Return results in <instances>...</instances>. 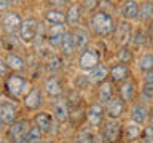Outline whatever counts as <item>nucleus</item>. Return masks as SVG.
<instances>
[{
	"label": "nucleus",
	"mask_w": 153,
	"mask_h": 143,
	"mask_svg": "<svg viewBox=\"0 0 153 143\" xmlns=\"http://www.w3.org/2000/svg\"><path fill=\"white\" fill-rule=\"evenodd\" d=\"M89 24H91V30L97 37H110L117 29L115 18L105 10H96L94 13H91Z\"/></svg>",
	"instance_id": "1"
},
{
	"label": "nucleus",
	"mask_w": 153,
	"mask_h": 143,
	"mask_svg": "<svg viewBox=\"0 0 153 143\" xmlns=\"http://www.w3.org/2000/svg\"><path fill=\"white\" fill-rule=\"evenodd\" d=\"M29 80L26 78V76L22 75H18V73H13L8 75L7 78L3 80V89L5 92H7L11 99H19V97H24V94L27 92L29 89Z\"/></svg>",
	"instance_id": "2"
},
{
	"label": "nucleus",
	"mask_w": 153,
	"mask_h": 143,
	"mask_svg": "<svg viewBox=\"0 0 153 143\" xmlns=\"http://www.w3.org/2000/svg\"><path fill=\"white\" fill-rule=\"evenodd\" d=\"M99 64H100V54H99V51L96 49V48L86 46L85 49L80 51L76 65H78V69L83 72V73H89V72H93Z\"/></svg>",
	"instance_id": "3"
},
{
	"label": "nucleus",
	"mask_w": 153,
	"mask_h": 143,
	"mask_svg": "<svg viewBox=\"0 0 153 143\" xmlns=\"http://www.w3.org/2000/svg\"><path fill=\"white\" fill-rule=\"evenodd\" d=\"M100 138L104 143H118L123 138V126L118 119H107L100 126Z\"/></svg>",
	"instance_id": "4"
},
{
	"label": "nucleus",
	"mask_w": 153,
	"mask_h": 143,
	"mask_svg": "<svg viewBox=\"0 0 153 143\" xmlns=\"http://www.w3.org/2000/svg\"><path fill=\"white\" fill-rule=\"evenodd\" d=\"M22 105L27 111H33V113L38 111L43 105V89H40L38 86H32V88L24 94Z\"/></svg>",
	"instance_id": "5"
},
{
	"label": "nucleus",
	"mask_w": 153,
	"mask_h": 143,
	"mask_svg": "<svg viewBox=\"0 0 153 143\" xmlns=\"http://www.w3.org/2000/svg\"><path fill=\"white\" fill-rule=\"evenodd\" d=\"M32 126V122L29 119H16L14 122H11L7 127V140L10 143H16L18 140L24 138V135L27 133L29 127Z\"/></svg>",
	"instance_id": "6"
},
{
	"label": "nucleus",
	"mask_w": 153,
	"mask_h": 143,
	"mask_svg": "<svg viewBox=\"0 0 153 143\" xmlns=\"http://www.w3.org/2000/svg\"><path fill=\"white\" fill-rule=\"evenodd\" d=\"M51 113L56 118L57 122H67L70 118V107H69V100L64 95H57L53 99L51 102Z\"/></svg>",
	"instance_id": "7"
},
{
	"label": "nucleus",
	"mask_w": 153,
	"mask_h": 143,
	"mask_svg": "<svg viewBox=\"0 0 153 143\" xmlns=\"http://www.w3.org/2000/svg\"><path fill=\"white\" fill-rule=\"evenodd\" d=\"M150 119V110L145 100H139V102H132L131 108H129V121L137 122L140 126H145L147 121Z\"/></svg>",
	"instance_id": "8"
},
{
	"label": "nucleus",
	"mask_w": 153,
	"mask_h": 143,
	"mask_svg": "<svg viewBox=\"0 0 153 143\" xmlns=\"http://www.w3.org/2000/svg\"><path fill=\"white\" fill-rule=\"evenodd\" d=\"M38 21L35 18H27L24 19L22 24H21V29H19V40H21L22 43H26V45H29V43H33V40L37 38V33H38Z\"/></svg>",
	"instance_id": "9"
},
{
	"label": "nucleus",
	"mask_w": 153,
	"mask_h": 143,
	"mask_svg": "<svg viewBox=\"0 0 153 143\" xmlns=\"http://www.w3.org/2000/svg\"><path fill=\"white\" fill-rule=\"evenodd\" d=\"M22 21H24V19L21 18V14H19L16 10H8V11H5L2 14V19H0V22H2V29L7 33H16V32H19Z\"/></svg>",
	"instance_id": "10"
},
{
	"label": "nucleus",
	"mask_w": 153,
	"mask_h": 143,
	"mask_svg": "<svg viewBox=\"0 0 153 143\" xmlns=\"http://www.w3.org/2000/svg\"><path fill=\"white\" fill-rule=\"evenodd\" d=\"M32 122L40 127V130L43 133H51L53 130H54V122H57V121H56V118L53 116L51 111L38 110V111H35V114H33Z\"/></svg>",
	"instance_id": "11"
},
{
	"label": "nucleus",
	"mask_w": 153,
	"mask_h": 143,
	"mask_svg": "<svg viewBox=\"0 0 153 143\" xmlns=\"http://www.w3.org/2000/svg\"><path fill=\"white\" fill-rule=\"evenodd\" d=\"M19 108L14 102L10 100H2L0 102V124L2 126H10L11 122H14L18 119Z\"/></svg>",
	"instance_id": "12"
},
{
	"label": "nucleus",
	"mask_w": 153,
	"mask_h": 143,
	"mask_svg": "<svg viewBox=\"0 0 153 143\" xmlns=\"http://www.w3.org/2000/svg\"><path fill=\"white\" fill-rule=\"evenodd\" d=\"M85 118L88 121L89 126L93 127H100L102 122L105 121V110H104V105L96 102V103H91L88 108H86V113H85Z\"/></svg>",
	"instance_id": "13"
},
{
	"label": "nucleus",
	"mask_w": 153,
	"mask_h": 143,
	"mask_svg": "<svg viewBox=\"0 0 153 143\" xmlns=\"http://www.w3.org/2000/svg\"><path fill=\"white\" fill-rule=\"evenodd\" d=\"M104 110H105V118L107 119H118L120 121V118L124 114V111H126V103H124L118 95H113V97L104 105Z\"/></svg>",
	"instance_id": "14"
},
{
	"label": "nucleus",
	"mask_w": 153,
	"mask_h": 143,
	"mask_svg": "<svg viewBox=\"0 0 153 143\" xmlns=\"http://www.w3.org/2000/svg\"><path fill=\"white\" fill-rule=\"evenodd\" d=\"M129 76H131V70L126 64L117 62V64H112L108 67V80L113 84H121L123 81L129 80Z\"/></svg>",
	"instance_id": "15"
},
{
	"label": "nucleus",
	"mask_w": 153,
	"mask_h": 143,
	"mask_svg": "<svg viewBox=\"0 0 153 143\" xmlns=\"http://www.w3.org/2000/svg\"><path fill=\"white\" fill-rule=\"evenodd\" d=\"M65 32H67L65 24H51V26H48V30H46L48 43H50L53 48H59Z\"/></svg>",
	"instance_id": "16"
},
{
	"label": "nucleus",
	"mask_w": 153,
	"mask_h": 143,
	"mask_svg": "<svg viewBox=\"0 0 153 143\" xmlns=\"http://www.w3.org/2000/svg\"><path fill=\"white\" fill-rule=\"evenodd\" d=\"M115 40L120 46L123 45H128L129 41H131V37H132V26L131 22L126 21V19H123L120 24H117V29H115Z\"/></svg>",
	"instance_id": "17"
},
{
	"label": "nucleus",
	"mask_w": 153,
	"mask_h": 143,
	"mask_svg": "<svg viewBox=\"0 0 153 143\" xmlns=\"http://www.w3.org/2000/svg\"><path fill=\"white\" fill-rule=\"evenodd\" d=\"M120 14L126 21H137L139 18V2L137 0H123L120 5Z\"/></svg>",
	"instance_id": "18"
},
{
	"label": "nucleus",
	"mask_w": 153,
	"mask_h": 143,
	"mask_svg": "<svg viewBox=\"0 0 153 143\" xmlns=\"http://www.w3.org/2000/svg\"><path fill=\"white\" fill-rule=\"evenodd\" d=\"M83 13H85V10H83V7H81L80 2L70 3L69 7H67V10H65L67 24H69V26H72V27H76V26L80 24L81 18H83Z\"/></svg>",
	"instance_id": "19"
},
{
	"label": "nucleus",
	"mask_w": 153,
	"mask_h": 143,
	"mask_svg": "<svg viewBox=\"0 0 153 143\" xmlns=\"http://www.w3.org/2000/svg\"><path fill=\"white\" fill-rule=\"evenodd\" d=\"M118 97L124 103H132L136 99V84L131 80H126L121 84H118Z\"/></svg>",
	"instance_id": "20"
},
{
	"label": "nucleus",
	"mask_w": 153,
	"mask_h": 143,
	"mask_svg": "<svg viewBox=\"0 0 153 143\" xmlns=\"http://www.w3.org/2000/svg\"><path fill=\"white\" fill-rule=\"evenodd\" d=\"M43 92L46 95H50V97H57V95H62V88H61V83L59 80L56 78L54 75H50L46 76L45 81H43Z\"/></svg>",
	"instance_id": "21"
},
{
	"label": "nucleus",
	"mask_w": 153,
	"mask_h": 143,
	"mask_svg": "<svg viewBox=\"0 0 153 143\" xmlns=\"http://www.w3.org/2000/svg\"><path fill=\"white\" fill-rule=\"evenodd\" d=\"M3 60H5V64H7V67L10 69V72H13V73H19V72L26 70V60H24L19 54H16V52H8Z\"/></svg>",
	"instance_id": "22"
},
{
	"label": "nucleus",
	"mask_w": 153,
	"mask_h": 143,
	"mask_svg": "<svg viewBox=\"0 0 153 143\" xmlns=\"http://www.w3.org/2000/svg\"><path fill=\"white\" fill-rule=\"evenodd\" d=\"M142 127L143 126H140V124H137V122H132V121L124 124L123 126V140L126 143H132V142L139 140L140 132H142Z\"/></svg>",
	"instance_id": "23"
},
{
	"label": "nucleus",
	"mask_w": 153,
	"mask_h": 143,
	"mask_svg": "<svg viewBox=\"0 0 153 143\" xmlns=\"http://www.w3.org/2000/svg\"><path fill=\"white\" fill-rule=\"evenodd\" d=\"M72 35H74V41H75V48L76 51H81L88 46L89 43V32L86 29H81V27H74L72 29Z\"/></svg>",
	"instance_id": "24"
},
{
	"label": "nucleus",
	"mask_w": 153,
	"mask_h": 143,
	"mask_svg": "<svg viewBox=\"0 0 153 143\" xmlns=\"http://www.w3.org/2000/svg\"><path fill=\"white\" fill-rule=\"evenodd\" d=\"M113 83L110 80H105L104 83H100L99 84V88H97V99H99V103H102L105 105L108 102L110 99L113 97Z\"/></svg>",
	"instance_id": "25"
},
{
	"label": "nucleus",
	"mask_w": 153,
	"mask_h": 143,
	"mask_svg": "<svg viewBox=\"0 0 153 143\" xmlns=\"http://www.w3.org/2000/svg\"><path fill=\"white\" fill-rule=\"evenodd\" d=\"M45 22L46 24H67L65 13L61 8H50L45 11Z\"/></svg>",
	"instance_id": "26"
},
{
	"label": "nucleus",
	"mask_w": 153,
	"mask_h": 143,
	"mask_svg": "<svg viewBox=\"0 0 153 143\" xmlns=\"http://www.w3.org/2000/svg\"><path fill=\"white\" fill-rule=\"evenodd\" d=\"M59 49H61V54L64 56V57H70V56L76 51L75 41H74V35H72V30H67V32H65V35H64V38H62V41H61Z\"/></svg>",
	"instance_id": "27"
},
{
	"label": "nucleus",
	"mask_w": 153,
	"mask_h": 143,
	"mask_svg": "<svg viewBox=\"0 0 153 143\" xmlns=\"http://www.w3.org/2000/svg\"><path fill=\"white\" fill-rule=\"evenodd\" d=\"M88 76H89L91 83H96V84L104 83L105 80H108V67L105 64H99L93 72H89Z\"/></svg>",
	"instance_id": "28"
},
{
	"label": "nucleus",
	"mask_w": 153,
	"mask_h": 143,
	"mask_svg": "<svg viewBox=\"0 0 153 143\" xmlns=\"http://www.w3.org/2000/svg\"><path fill=\"white\" fill-rule=\"evenodd\" d=\"M153 18V0H140L139 3V18L137 21L147 22Z\"/></svg>",
	"instance_id": "29"
},
{
	"label": "nucleus",
	"mask_w": 153,
	"mask_h": 143,
	"mask_svg": "<svg viewBox=\"0 0 153 143\" xmlns=\"http://www.w3.org/2000/svg\"><path fill=\"white\" fill-rule=\"evenodd\" d=\"M136 65H137V70L142 72V73L153 70V52H143V54H140L136 60Z\"/></svg>",
	"instance_id": "30"
},
{
	"label": "nucleus",
	"mask_w": 153,
	"mask_h": 143,
	"mask_svg": "<svg viewBox=\"0 0 153 143\" xmlns=\"http://www.w3.org/2000/svg\"><path fill=\"white\" fill-rule=\"evenodd\" d=\"M42 138H43V132L40 130V127L32 122V126L29 127V130H27L26 135H24L22 142L24 143H40Z\"/></svg>",
	"instance_id": "31"
},
{
	"label": "nucleus",
	"mask_w": 153,
	"mask_h": 143,
	"mask_svg": "<svg viewBox=\"0 0 153 143\" xmlns=\"http://www.w3.org/2000/svg\"><path fill=\"white\" fill-rule=\"evenodd\" d=\"M115 59H117V62H121V64H129V62L134 59L132 49L128 45L120 46L118 51H117V54H115Z\"/></svg>",
	"instance_id": "32"
},
{
	"label": "nucleus",
	"mask_w": 153,
	"mask_h": 143,
	"mask_svg": "<svg viewBox=\"0 0 153 143\" xmlns=\"http://www.w3.org/2000/svg\"><path fill=\"white\" fill-rule=\"evenodd\" d=\"M147 40H148V33H147V30H143L142 27H137L136 30L132 32L131 43L134 46H145Z\"/></svg>",
	"instance_id": "33"
},
{
	"label": "nucleus",
	"mask_w": 153,
	"mask_h": 143,
	"mask_svg": "<svg viewBox=\"0 0 153 143\" xmlns=\"http://www.w3.org/2000/svg\"><path fill=\"white\" fill-rule=\"evenodd\" d=\"M139 143H153V124H147L142 127L140 137H139Z\"/></svg>",
	"instance_id": "34"
},
{
	"label": "nucleus",
	"mask_w": 153,
	"mask_h": 143,
	"mask_svg": "<svg viewBox=\"0 0 153 143\" xmlns=\"http://www.w3.org/2000/svg\"><path fill=\"white\" fill-rule=\"evenodd\" d=\"M140 95L145 102H153V84H143Z\"/></svg>",
	"instance_id": "35"
},
{
	"label": "nucleus",
	"mask_w": 153,
	"mask_h": 143,
	"mask_svg": "<svg viewBox=\"0 0 153 143\" xmlns=\"http://www.w3.org/2000/svg\"><path fill=\"white\" fill-rule=\"evenodd\" d=\"M97 5H99V2H97V0H85V2L81 3V7H83V10H85V11L94 13L96 10H97Z\"/></svg>",
	"instance_id": "36"
},
{
	"label": "nucleus",
	"mask_w": 153,
	"mask_h": 143,
	"mask_svg": "<svg viewBox=\"0 0 153 143\" xmlns=\"http://www.w3.org/2000/svg\"><path fill=\"white\" fill-rule=\"evenodd\" d=\"M8 72H10V69L7 67V64H5V60L0 59V78L5 80L8 76Z\"/></svg>",
	"instance_id": "37"
},
{
	"label": "nucleus",
	"mask_w": 153,
	"mask_h": 143,
	"mask_svg": "<svg viewBox=\"0 0 153 143\" xmlns=\"http://www.w3.org/2000/svg\"><path fill=\"white\" fill-rule=\"evenodd\" d=\"M46 3L50 5L51 8H62L67 3V0H46Z\"/></svg>",
	"instance_id": "38"
},
{
	"label": "nucleus",
	"mask_w": 153,
	"mask_h": 143,
	"mask_svg": "<svg viewBox=\"0 0 153 143\" xmlns=\"http://www.w3.org/2000/svg\"><path fill=\"white\" fill-rule=\"evenodd\" d=\"M142 81H143V84H153V70L145 72L142 76Z\"/></svg>",
	"instance_id": "39"
},
{
	"label": "nucleus",
	"mask_w": 153,
	"mask_h": 143,
	"mask_svg": "<svg viewBox=\"0 0 153 143\" xmlns=\"http://www.w3.org/2000/svg\"><path fill=\"white\" fill-rule=\"evenodd\" d=\"M10 3H11V0H0V13L3 14L5 11H8Z\"/></svg>",
	"instance_id": "40"
},
{
	"label": "nucleus",
	"mask_w": 153,
	"mask_h": 143,
	"mask_svg": "<svg viewBox=\"0 0 153 143\" xmlns=\"http://www.w3.org/2000/svg\"><path fill=\"white\" fill-rule=\"evenodd\" d=\"M147 33H148V38H153V18L147 21Z\"/></svg>",
	"instance_id": "41"
},
{
	"label": "nucleus",
	"mask_w": 153,
	"mask_h": 143,
	"mask_svg": "<svg viewBox=\"0 0 153 143\" xmlns=\"http://www.w3.org/2000/svg\"><path fill=\"white\" fill-rule=\"evenodd\" d=\"M40 143H56V142L53 140V138H48V140H42Z\"/></svg>",
	"instance_id": "42"
},
{
	"label": "nucleus",
	"mask_w": 153,
	"mask_h": 143,
	"mask_svg": "<svg viewBox=\"0 0 153 143\" xmlns=\"http://www.w3.org/2000/svg\"><path fill=\"white\" fill-rule=\"evenodd\" d=\"M61 143H69V142H61Z\"/></svg>",
	"instance_id": "43"
}]
</instances>
